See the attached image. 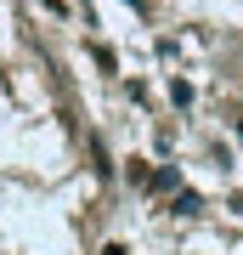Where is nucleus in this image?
<instances>
[{
	"mask_svg": "<svg viewBox=\"0 0 243 255\" xmlns=\"http://www.w3.org/2000/svg\"><path fill=\"white\" fill-rule=\"evenodd\" d=\"M175 216H198V199L192 193H175Z\"/></svg>",
	"mask_w": 243,
	"mask_h": 255,
	"instance_id": "f257e3e1",
	"label": "nucleus"
},
{
	"mask_svg": "<svg viewBox=\"0 0 243 255\" xmlns=\"http://www.w3.org/2000/svg\"><path fill=\"white\" fill-rule=\"evenodd\" d=\"M102 255H130V250H125V244H108V250H102Z\"/></svg>",
	"mask_w": 243,
	"mask_h": 255,
	"instance_id": "f03ea898",
	"label": "nucleus"
}]
</instances>
